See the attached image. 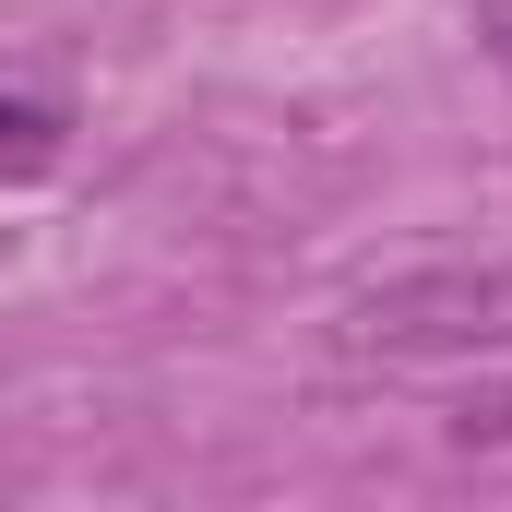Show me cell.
Returning <instances> with one entry per match:
<instances>
[{
    "instance_id": "obj_1",
    "label": "cell",
    "mask_w": 512,
    "mask_h": 512,
    "mask_svg": "<svg viewBox=\"0 0 512 512\" xmlns=\"http://www.w3.org/2000/svg\"><path fill=\"white\" fill-rule=\"evenodd\" d=\"M358 358H489L512 346V262H441V274H393L346 310Z\"/></svg>"
},
{
    "instance_id": "obj_2",
    "label": "cell",
    "mask_w": 512,
    "mask_h": 512,
    "mask_svg": "<svg viewBox=\"0 0 512 512\" xmlns=\"http://www.w3.org/2000/svg\"><path fill=\"white\" fill-rule=\"evenodd\" d=\"M60 167V108L48 96H0V179H48Z\"/></svg>"
},
{
    "instance_id": "obj_3",
    "label": "cell",
    "mask_w": 512,
    "mask_h": 512,
    "mask_svg": "<svg viewBox=\"0 0 512 512\" xmlns=\"http://www.w3.org/2000/svg\"><path fill=\"white\" fill-rule=\"evenodd\" d=\"M465 441H512V382L489 393V405H465Z\"/></svg>"
},
{
    "instance_id": "obj_4",
    "label": "cell",
    "mask_w": 512,
    "mask_h": 512,
    "mask_svg": "<svg viewBox=\"0 0 512 512\" xmlns=\"http://www.w3.org/2000/svg\"><path fill=\"white\" fill-rule=\"evenodd\" d=\"M477 36H489V60L512 72V0H489V24H477Z\"/></svg>"
}]
</instances>
